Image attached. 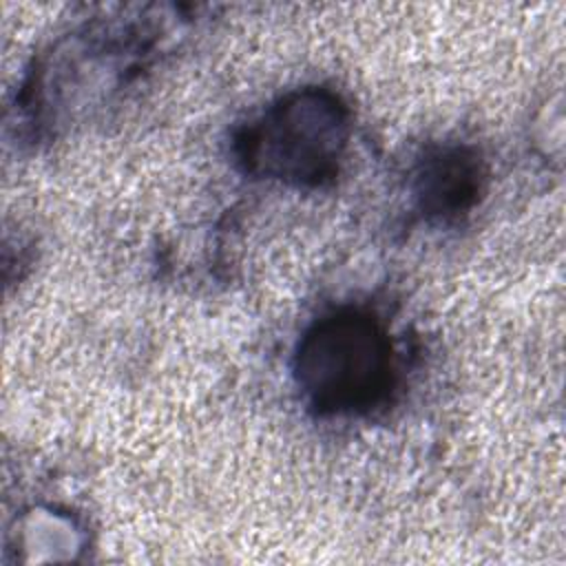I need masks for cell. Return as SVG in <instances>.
<instances>
[{
  "instance_id": "cell-1",
  "label": "cell",
  "mask_w": 566,
  "mask_h": 566,
  "mask_svg": "<svg viewBox=\"0 0 566 566\" xmlns=\"http://www.w3.org/2000/svg\"><path fill=\"white\" fill-rule=\"evenodd\" d=\"M294 378L307 405L321 416L369 413L396 385L394 345L374 314L338 310L301 336Z\"/></svg>"
},
{
  "instance_id": "cell-2",
  "label": "cell",
  "mask_w": 566,
  "mask_h": 566,
  "mask_svg": "<svg viewBox=\"0 0 566 566\" xmlns=\"http://www.w3.org/2000/svg\"><path fill=\"white\" fill-rule=\"evenodd\" d=\"M349 111L327 88H301L252 119L234 142L245 172L290 186L336 177L347 146Z\"/></svg>"
},
{
  "instance_id": "cell-3",
  "label": "cell",
  "mask_w": 566,
  "mask_h": 566,
  "mask_svg": "<svg viewBox=\"0 0 566 566\" xmlns=\"http://www.w3.org/2000/svg\"><path fill=\"white\" fill-rule=\"evenodd\" d=\"M484 168L469 146H442L424 155L416 168L413 192L429 217H455L480 197Z\"/></svg>"
}]
</instances>
